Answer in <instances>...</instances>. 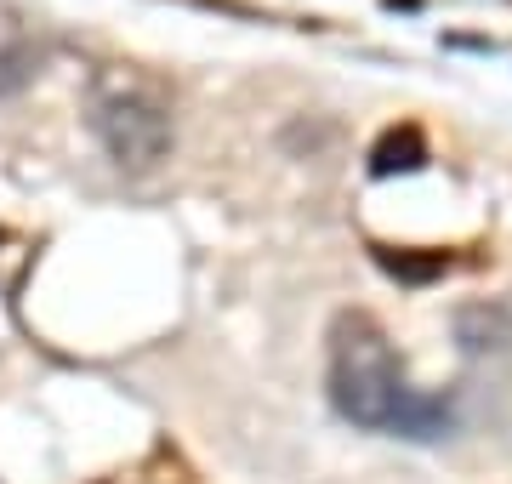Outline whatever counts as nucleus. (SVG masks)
Wrapping results in <instances>:
<instances>
[{
  "instance_id": "obj_1",
  "label": "nucleus",
  "mask_w": 512,
  "mask_h": 484,
  "mask_svg": "<svg viewBox=\"0 0 512 484\" xmlns=\"http://www.w3.org/2000/svg\"><path fill=\"white\" fill-rule=\"evenodd\" d=\"M330 405L342 422L393 439H439L450 433V399L410 388L387 331L370 314L348 308L330 325Z\"/></svg>"
},
{
  "instance_id": "obj_2",
  "label": "nucleus",
  "mask_w": 512,
  "mask_h": 484,
  "mask_svg": "<svg viewBox=\"0 0 512 484\" xmlns=\"http://www.w3.org/2000/svg\"><path fill=\"white\" fill-rule=\"evenodd\" d=\"M86 120L97 143L109 149L114 166L126 171H154L177 143V114L165 80H154L137 63H103L86 92Z\"/></svg>"
},
{
  "instance_id": "obj_3",
  "label": "nucleus",
  "mask_w": 512,
  "mask_h": 484,
  "mask_svg": "<svg viewBox=\"0 0 512 484\" xmlns=\"http://www.w3.org/2000/svg\"><path fill=\"white\" fill-rule=\"evenodd\" d=\"M456 336L467 354H507L512 348V308L507 302H467L456 314Z\"/></svg>"
},
{
  "instance_id": "obj_4",
  "label": "nucleus",
  "mask_w": 512,
  "mask_h": 484,
  "mask_svg": "<svg viewBox=\"0 0 512 484\" xmlns=\"http://www.w3.org/2000/svg\"><path fill=\"white\" fill-rule=\"evenodd\" d=\"M416 166H427V143H421V131H416V126L387 131L382 143H376V154H370V171H376V177H393V171H416Z\"/></svg>"
},
{
  "instance_id": "obj_5",
  "label": "nucleus",
  "mask_w": 512,
  "mask_h": 484,
  "mask_svg": "<svg viewBox=\"0 0 512 484\" xmlns=\"http://www.w3.org/2000/svg\"><path fill=\"white\" fill-rule=\"evenodd\" d=\"M35 75H40V52H35V46H29L23 35H6V40H0V97L23 92Z\"/></svg>"
},
{
  "instance_id": "obj_6",
  "label": "nucleus",
  "mask_w": 512,
  "mask_h": 484,
  "mask_svg": "<svg viewBox=\"0 0 512 484\" xmlns=\"http://www.w3.org/2000/svg\"><path fill=\"white\" fill-rule=\"evenodd\" d=\"M97 484H194V473H188L177 456L154 450V456H143V462L120 467V473H109V479H97Z\"/></svg>"
}]
</instances>
